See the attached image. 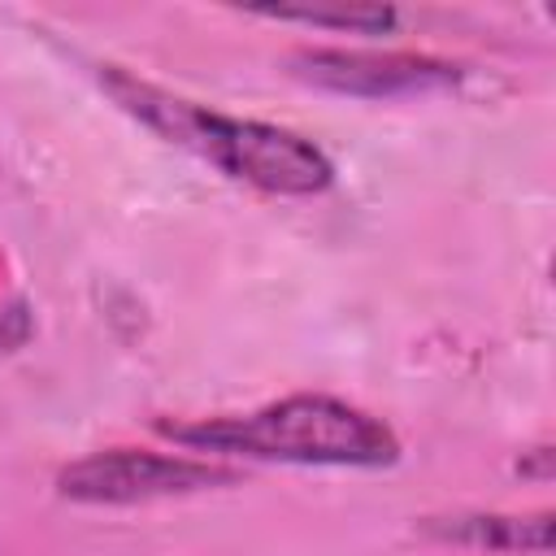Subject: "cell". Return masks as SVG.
<instances>
[{
    "label": "cell",
    "mask_w": 556,
    "mask_h": 556,
    "mask_svg": "<svg viewBox=\"0 0 556 556\" xmlns=\"http://www.w3.org/2000/svg\"><path fill=\"white\" fill-rule=\"evenodd\" d=\"M430 534L469 543V547H491V552H534L543 556L552 547V513L534 517H430Z\"/></svg>",
    "instance_id": "obj_5"
},
{
    "label": "cell",
    "mask_w": 556,
    "mask_h": 556,
    "mask_svg": "<svg viewBox=\"0 0 556 556\" xmlns=\"http://www.w3.org/2000/svg\"><path fill=\"white\" fill-rule=\"evenodd\" d=\"M156 430L187 447H217V452H243L261 460H291V465L378 469L400 456L391 426H382L365 408L343 404L334 395H287L248 417H213L195 426L156 421Z\"/></svg>",
    "instance_id": "obj_2"
},
{
    "label": "cell",
    "mask_w": 556,
    "mask_h": 556,
    "mask_svg": "<svg viewBox=\"0 0 556 556\" xmlns=\"http://www.w3.org/2000/svg\"><path fill=\"white\" fill-rule=\"evenodd\" d=\"M291 65L300 78L352 96H404L460 83V65L413 52H300Z\"/></svg>",
    "instance_id": "obj_4"
},
{
    "label": "cell",
    "mask_w": 556,
    "mask_h": 556,
    "mask_svg": "<svg viewBox=\"0 0 556 556\" xmlns=\"http://www.w3.org/2000/svg\"><path fill=\"white\" fill-rule=\"evenodd\" d=\"M269 17L282 22H308V26H343V30H391L395 26V9H265Z\"/></svg>",
    "instance_id": "obj_6"
},
{
    "label": "cell",
    "mask_w": 556,
    "mask_h": 556,
    "mask_svg": "<svg viewBox=\"0 0 556 556\" xmlns=\"http://www.w3.org/2000/svg\"><path fill=\"white\" fill-rule=\"evenodd\" d=\"M100 83L143 126H152L169 143L213 161L230 178H243V182H252L261 191L317 195L334 178V165L326 161V152L317 143L300 139L295 130L265 126V122H243V117H222V113H213L204 104L178 100V96H169L161 87H148V83H139V78H130L122 70H104Z\"/></svg>",
    "instance_id": "obj_1"
},
{
    "label": "cell",
    "mask_w": 556,
    "mask_h": 556,
    "mask_svg": "<svg viewBox=\"0 0 556 556\" xmlns=\"http://www.w3.org/2000/svg\"><path fill=\"white\" fill-rule=\"evenodd\" d=\"M230 478L235 473L222 465L117 447V452H96L70 469H61L56 491L65 500H83V504H130V500H156V495H182V491L217 486Z\"/></svg>",
    "instance_id": "obj_3"
}]
</instances>
